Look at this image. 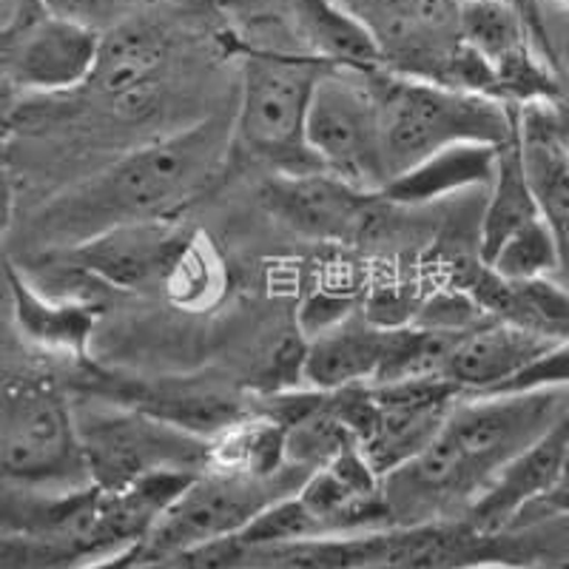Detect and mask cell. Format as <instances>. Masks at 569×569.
Listing matches in <instances>:
<instances>
[{
    "label": "cell",
    "instance_id": "obj_23",
    "mask_svg": "<svg viewBox=\"0 0 569 569\" xmlns=\"http://www.w3.org/2000/svg\"><path fill=\"white\" fill-rule=\"evenodd\" d=\"M284 436L288 430L277 419L253 408L246 419L211 441V467L248 476H277L291 467L284 456Z\"/></svg>",
    "mask_w": 569,
    "mask_h": 569
},
{
    "label": "cell",
    "instance_id": "obj_21",
    "mask_svg": "<svg viewBox=\"0 0 569 569\" xmlns=\"http://www.w3.org/2000/svg\"><path fill=\"white\" fill-rule=\"evenodd\" d=\"M169 34L149 20L134 18L103 34L100 60L91 83L106 98H134L149 89L169 63Z\"/></svg>",
    "mask_w": 569,
    "mask_h": 569
},
{
    "label": "cell",
    "instance_id": "obj_24",
    "mask_svg": "<svg viewBox=\"0 0 569 569\" xmlns=\"http://www.w3.org/2000/svg\"><path fill=\"white\" fill-rule=\"evenodd\" d=\"M492 273L510 282H525V279H543L558 273L561 268V257H558L556 237H552L550 226L543 222V217L525 231L516 233L501 251L492 257L490 266Z\"/></svg>",
    "mask_w": 569,
    "mask_h": 569
},
{
    "label": "cell",
    "instance_id": "obj_7",
    "mask_svg": "<svg viewBox=\"0 0 569 569\" xmlns=\"http://www.w3.org/2000/svg\"><path fill=\"white\" fill-rule=\"evenodd\" d=\"M308 476L311 472L293 465L277 476H248L211 467L188 481L186 490L162 512L142 541V558L166 561L200 543L240 536L268 507L302 490Z\"/></svg>",
    "mask_w": 569,
    "mask_h": 569
},
{
    "label": "cell",
    "instance_id": "obj_29",
    "mask_svg": "<svg viewBox=\"0 0 569 569\" xmlns=\"http://www.w3.org/2000/svg\"><path fill=\"white\" fill-rule=\"evenodd\" d=\"M550 117H552V129L561 137V142L569 149V103L567 100H558V103H550Z\"/></svg>",
    "mask_w": 569,
    "mask_h": 569
},
{
    "label": "cell",
    "instance_id": "obj_12",
    "mask_svg": "<svg viewBox=\"0 0 569 569\" xmlns=\"http://www.w3.org/2000/svg\"><path fill=\"white\" fill-rule=\"evenodd\" d=\"M262 200L293 231L322 242H356L373 237L382 217V194L348 186L328 171L273 174L262 188Z\"/></svg>",
    "mask_w": 569,
    "mask_h": 569
},
{
    "label": "cell",
    "instance_id": "obj_9",
    "mask_svg": "<svg viewBox=\"0 0 569 569\" xmlns=\"http://www.w3.org/2000/svg\"><path fill=\"white\" fill-rule=\"evenodd\" d=\"M461 43L490 71L496 94L516 109L563 100L561 74L543 52L538 18L507 0H459Z\"/></svg>",
    "mask_w": 569,
    "mask_h": 569
},
{
    "label": "cell",
    "instance_id": "obj_16",
    "mask_svg": "<svg viewBox=\"0 0 569 569\" xmlns=\"http://www.w3.org/2000/svg\"><path fill=\"white\" fill-rule=\"evenodd\" d=\"M396 325H382L370 317H345L319 330L302 350V379L311 390L359 388L379 385L393 350Z\"/></svg>",
    "mask_w": 569,
    "mask_h": 569
},
{
    "label": "cell",
    "instance_id": "obj_5",
    "mask_svg": "<svg viewBox=\"0 0 569 569\" xmlns=\"http://www.w3.org/2000/svg\"><path fill=\"white\" fill-rule=\"evenodd\" d=\"M3 487L69 492L94 485L74 399L43 376H9L0 401Z\"/></svg>",
    "mask_w": 569,
    "mask_h": 569
},
{
    "label": "cell",
    "instance_id": "obj_14",
    "mask_svg": "<svg viewBox=\"0 0 569 569\" xmlns=\"http://www.w3.org/2000/svg\"><path fill=\"white\" fill-rule=\"evenodd\" d=\"M569 447V416H563L550 433H543L525 453L516 456L496 481L467 510V527L476 538L496 536L516 527V521L541 498L552 492L563 470Z\"/></svg>",
    "mask_w": 569,
    "mask_h": 569
},
{
    "label": "cell",
    "instance_id": "obj_13",
    "mask_svg": "<svg viewBox=\"0 0 569 569\" xmlns=\"http://www.w3.org/2000/svg\"><path fill=\"white\" fill-rule=\"evenodd\" d=\"M191 240L194 233L182 228L177 217H162L111 228L63 253L71 266L117 291H149L160 284L166 288Z\"/></svg>",
    "mask_w": 569,
    "mask_h": 569
},
{
    "label": "cell",
    "instance_id": "obj_28",
    "mask_svg": "<svg viewBox=\"0 0 569 569\" xmlns=\"http://www.w3.org/2000/svg\"><path fill=\"white\" fill-rule=\"evenodd\" d=\"M556 516H569V447H567V459H563V470L558 485L552 487L550 496L541 498L536 507H530L525 516L518 518L516 527L538 525V521H547V518H556ZM516 527H512V530H516Z\"/></svg>",
    "mask_w": 569,
    "mask_h": 569
},
{
    "label": "cell",
    "instance_id": "obj_18",
    "mask_svg": "<svg viewBox=\"0 0 569 569\" xmlns=\"http://www.w3.org/2000/svg\"><path fill=\"white\" fill-rule=\"evenodd\" d=\"M521 151L543 222L556 237L558 277L569 288V149L552 129L550 103L521 109Z\"/></svg>",
    "mask_w": 569,
    "mask_h": 569
},
{
    "label": "cell",
    "instance_id": "obj_22",
    "mask_svg": "<svg viewBox=\"0 0 569 569\" xmlns=\"http://www.w3.org/2000/svg\"><path fill=\"white\" fill-rule=\"evenodd\" d=\"M541 220V208H538L536 191L530 186L525 166V151H521V134L501 149V166L498 177L487 197L485 213H481L479 226V262L490 266L507 242L516 233L525 231L527 226Z\"/></svg>",
    "mask_w": 569,
    "mask_h": 569
},
{
    "label": "cell",
    "instance_id": "obj_27",
    "mask_svg": "<svg viewBox=\"0 0 569 569\" xmlns=\"http://www.w3.org/2000/svg\"><path fill=\"white\" fill-rule=\"evenodd\" d=\"M538 34L541 46L561 78H569V12L556 7H538Z\"/></svg>",
    "mask_w": 569,
    "mask_h": 569
},
{
    "label": "cell",
    "instance_id": "obj_15",
    "mask_svg": "<svg viewBox=\"0 0 569 569\" xmlns=\"http://www.w3.org/2000/svg\"><path fill=\"white\" fill-rule=\"evenodd\" d=\"M552 345L558 342L496 317L456 337L441 379L453 382L467 396L501 393Z\"/></svg>",
    "mask_w": 569,
    "mask_h": 569
},
{
    "label": "cell",
    "instance_id": "obj_6",
    "mask_svg": "<svg viewBox=\"0 0 569 569\" xmlns=\"http://www.w3.org/2000/svg\"><path fill=\"white\" fill-rule=\"evenodd\" d=\"M94 485L126 490L154 476L211 470V441L166 419L100 396L74 399Z\"/></svg>",
    "mask_w": 569,
    "mask_h": 569
},
{
    "label": "cell",
    "instance_id": "obj_20",
    "mask_svg": "<svg viewBox=\"0 0 569 569\" xmlns=\"http://www.w3.org/2000/svg\"><path fill=\"white\" fill-rule=\"evenodd\" d=\"M297 32L305 52H311L333 69L373 74L388 69L373 34L337 3V0H291Z\"/></svg>",
    "mask_w": 569,
    "mask_h": 569
},
{
    "label": "cell",
    "instance_id": "obj_25",
    "mask_svg": "<svg viewBox=\"0 0 569 569\" xmlns=\"http://www.w3.org/2000/svg\"><path fill=\"white\" fill-rule=\"evenodd\" d=\"M217 284H220L217 262L206 257V246L200 242V237H194L180 257V262L174 266V271H171L166 291L171 293L177 305L194 308V305L208 302V291H213Z\"/></svg>",
    "mask_w": 569,
    "mask_h": 569
},
{
    "label": "cell",
    "instance_id": "obj_10",
    "mask_svg": "<svg viewBox=\"0 0 569 569\" xmlns=\"http://www.w3.org/2000/svg\"><path fill=\"white\" fill-rule=\"evenodd\" d=\"M103 34L60 18L43 0H27L7 14L3 74L27 94H58L91 83Z\"/></svg>",
    "mask_w": 569,
    "mask_h": 569
},
{
    "label": "cell",
    "instance_id": "obj_31",
    "mask_svg": "<svg viewBox=\"0 0 569 569\" xmlns=\"http://www.w3.org/2000/svg\"><path fill=\"white\" fill-rule=\"evenodd\" d=\"M450 569H525V567H516V563L481 561V563H461V567H450Z\"/></svg>",
    "mask_w": 569,
    "mask_h": 569
},
{
    "label": "cell",
    "instance_id": "obj_8",
    "mask_svg": "<svg viewBox=\"0 0 569 569\" xmlns=\"http://www.w3.org/2000/svg\"><path fill=\"white\" fill-rule=\"evenodd\" d=\"M305 134L322 171L370 194L388 188L390 166L370 74L330 66L313 91Z\"/></svg>",
    "mask_w": 569,
    "mask_h": 569
},
{
    "label": "cell",
    "instance_id": "obj_1",
    "mask_svg": "<svg viewBox=\"0 0 569 569\" xmlns=\"http://www.w3.org/2000/svg\"><path fill=\"white\" fill-rule=\"evenodd\" d=\"M233 149V120L206 117L137 146L109 169L46 202L29 226L40 251H71L111 228L174 217L220 174Z\"/></svg>",
    "mask_w": 569,
    "mask_h": 569
},
{
    "label": "cell",
    "instance_id": "obj_26",
    "mask_svg": "<svg viewBox=\"0 0 569 569\" xmlns=\"http://www.w3.org/2000/svg\"><path fill=\"white\" fill-rule=\"evenodd\" d=\"M60 18H69L86 29L109 34L111 29L123 27L129 20L140 18L149 0H43Z\"/></svg>",
    "mask_w": 569,
    "mask_h": 569
},
{
    "label": "cell",
    "instance_id": "obj_19",
    "mask_svg": "<svg viewBox=\"0 0 569 569\" xmlns=\"http://www.w3.org/2000/svg\"><path fill=\"white\" fill-rule=\"evenodd\" d=\"M501 149L487 142H461L453 149L439 151L405 174L393 177L382 197L393 206L419 208L453 194H465L472 188L490 191L498 177V166H501Z\"/></svg>",
    "mask_w": 569,
    "mask_h": 569
},
{
    "label": "cell",
    "instance_id": "obj_30",
    "mask_svg": "<svg viewBox=\"0 0 569 569\" xmlns=\"http://www.w3.org/2000/svg\"><path fill=\"white\" fill-rule=\"evenodd\" d=\"M166 3L188 9V12H202V9H208V3H211V0H166Z\"/></svg>",
    "mask_w": 569,
    "mask_h": 569
},
{
    "label": "cell",
    "instance_id": "obj_17",
    "mask_svg": "<svg viewBox=\"0 0 569 569\" xmlns=\"http://www.w3.org/2000/svg\"><path fill=\"white\" fill-rule=\"evenodd\" d=\"M9 302L20 339L43 353L63 356L74 365L89 362V345L98 328V308L74 299H52L40 293L27 273L7 262Z\"/></svg>",
    "mask_w": 569,
    "mask_h": 569
},
{
    "label": "cell",
    "instance_id": "obj_3",
    "mask_svg": "<svg viewBox=\"0 0 569 569\" xmlns=\"http://www.w3.org/2000/svg\"><path fill=\"white\" fill-rule=\"evenodd\" d=\"M370 86L382 117L390 180L461 142H487L501 149L521 134V109L490 94L408 78L390 69L373 71Z\"/></svg>",
    "mask_w": 569,
    "mask_h": 569
},
{
    "label": "cell",
    "instance_id": "obj_32",
    "mask_svg": "<svg viewBox=\"0 0 569 569\" xmlns=\"http://www.w3.org/2000/svg\"><path fill=\"white\" fill-rule=\"evenodd\" d=\"M507 3L525 9V12L532 14V18H538V7H541V0H507Z\"/></svg>",
    "mask_w": 569,
    "mask_h": 569
},
{
    "label": "cell",
    "instance_id": "obj_33",
    "mask_svg": "<svg viewBox=\"0 0 569 569\" xmlns=\"http://www.w3.org/2000/svg\"><path fill=\"white\" fill-rule=\"evenodd\" d=\"M547 3L556 9H563V12H569V0H547Z\"/></svg>",
    "mask_w": 569,
    "mask_h": 569
},
{
    "label": "cell",
    "instance_id": "obj_11",
    "mask_svg": "<svg viewBox=\"0 0 569 569\" xmlns=\"http://www.w3.org/2000/svg\"><path fill=\"white\" fill-rule=\"evenodd\" d=\"M370 388L373 419L362 439V450L370 465L382 472V479L433 445L456 405L467 396L441 376Z\"/></svg>",
    "mask_w": 569,
    "mask_h": 569
},
{
    "label": "cell",
    "instance_id": "obj_2",
    "mask_svg": "<svg viewBox=\"0 0 569 569\" xmlns=\"http://www.w3.org/2000/svg\"><path fill=\"white\" fill-rule=\"evenodd\" d=\"M569 416V388L465 396L441 433L413 461L385 479L396 527L465 507L496 476Z\"/></svg>",
    "mask_w": 569,
    "mask_h": 569
},
{
    "label": "cell",
    "instance_id": "obj_4",
    "mask_svg": "<svg viewBox=\"0 0 569 569\" xmlns=\"http://www.w3.org/2000/svg\"><path fill=\"white\" fill-rule=\"evenodd\" d=\"M240 106L233 114V146L268 162L277 174L322 171L308 149V111L313 91L330 69L311 52L271 43H246Z\"/></svg>",
    "mask_w": 569,
    "mask_h": 569
}]
</instances>
